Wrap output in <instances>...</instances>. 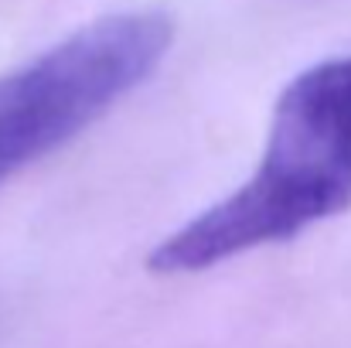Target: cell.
Masks as SVG:
<instances>
[{"mask_svg": "<svg viewBox=\"0 0 351 348\" xmlns=\"http://www.w3.org/2000/svg\"><path fill=\"white\" fill-rule=\"evenodd\" d=\"M351 205V55L317 62L276 100L256 174L157 242L160 277L198 273L249 249L287 242Z\"/></svg>", "mask_w": 351, "mask_h": 348, "instance_id": "1", "label": "cell"}, {"mask_svg": "<svg viewBox=\"0 0 351 348\" xmlns=\"http://www.w3.org/2000/svg\"><path fill=\"white\" fill-rule=\"evenodd\" d=\"M174 21L126 10L86 24L27 65L0 76V185L58 150L143 86L164 62Z\"/></svg>", "mask_w": 351, "mask_h": 348, "instance_id": "2", "label": "cell"}]
</instances>
